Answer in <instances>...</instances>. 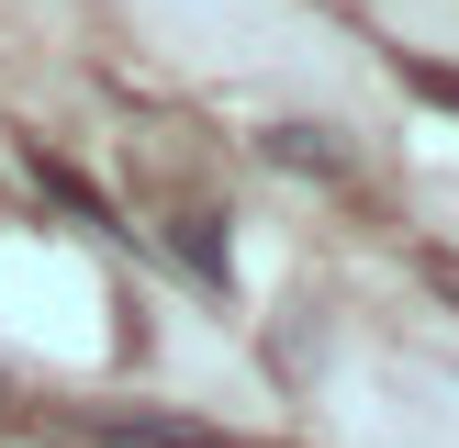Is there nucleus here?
Here are the masks:
<instances>
[{
    "instance_id": "obj_1",
    "label": "nucleus",
    "mask_w": 459,
    "mask_h": 448,
    "mask_svg": "<svg viewBox=\"0 0 459 448\" xmlns=\"http://www.w3.org/2000/svg\"><path fill=\"white\" fill-rule=\"evenodd\" d=\"M269 157H281V168H348V146H336V134H269Z\"/></svg>"
},
{
    "instance_id": "obj_2",
    "label": "nucleus",
    "mask_w": 459,
    "mask_h": 448,
    "mask_svg": "<svg viewBox=\"0 0 459 448\" xmlns=\"http://www.w3.org/2000/svg\"><path fill=\"white\" fill-rule=\"evenodd\" d=\"M179 258H191L202 280H224V269H236V258H224V236H213V213H179Z\"/></svg>"
}]
</instances>
